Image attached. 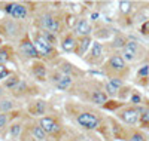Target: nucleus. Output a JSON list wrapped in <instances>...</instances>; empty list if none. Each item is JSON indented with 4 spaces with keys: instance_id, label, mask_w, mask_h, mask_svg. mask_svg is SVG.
<instances>
[{
    "instance_id": "473e14b6",
    "label": "nucleus",
    "mask_w": 149,
    "mask_h": 141,
    "mask_svg": "<svg viewBox=\"0 0 149 141\" xmlns=\"http://www.w3.org/2000/svg\"><path fill=\"white\" fill-rule=\"evenodd\" d=\"M112 85H113L115 88H118V89H121V88H124V82H122V79H119V77H110V80H109Z\"/></svg>"
},
{
    "instance_id": "f3484780",
    "label": "nucleus",
    "mask_w": 149,
    "mask_h": 141,
    "mask_svg": "<svg viewBox=\"0 0 149 141\" xmlns=\"http://www.w3.org/2000/svg\"><path fill=\"white\" fill-rule=\"evenodd\" d=\"M31 135H33V138H34L36 141H43V140L46 138V132H45V129H43L39 123L33 125V128H31Z\"/></svg>"
},
{
    "instance_id": "0eeeda50",
    "label": "nucleus",
    "mask_w": 149,
    "mask_h": 141,
    "mask_svg": "<svg viewBox=\"0 0 149 141\" xmlns=\"http://www.w3.org/2000/svg\"><path fill=\"white\" fill-rule=\"evenodd\" d=\"M52 82H54L57 89H60V91H67L72 85V82H73V79H72V76L63 74L58 70V73L55 76H52Z\"/></svg>"
},
{
    "instance_id": "20e7f679",
    "label": "nucleus",
    "mask_w": 149,
    "mask_h": 141,
    "mask_svg": "<svg viewBox=\"0 0 149 141\" xmlns=\"http://www.w3.org/2000/svg\"><path fill=\"white\" fill-rule=\"evenodd\" d=\"M76 122L85 128V129H90V131H94L97 129L98 126H100V118L97 116V114L91 113V111H84V113H79L78 118H76Z\"/></svg>"
},
{
    "instance_id": "cd10ccee",
    "label": "nucleus",
    "mask_w": 149,
    "mask_h": 141,
    "mask_svg": "<svg viewBox=\"0 0 149 141\" xmlns=\"http://www.w3.org/2000/svg\"><path fill=\"white\" fill-rule=\"evenodd\" d=\"M8 61H9V50L6 48L0 49V66H5Z\"/></svg>"
},
{
    "instance_id": "5701e85b",
    "label": "nucleus",
    "mask_w": 149,
    "mask_h": 141,
    "mask_svg": "<svg viewBox=\"0 0 149 141\" xmlns=\"http://www.w3.org/2000/svg\"><path fill=\"white\" fill-rule=\"evenodd\" d=\"M27 91H29V85L24 82V80H21L14 89H12V92H14L15 97H22V95H26Z\"/></svg>"
},
{
    "instance_id": "39448f33",
    "label": "nucleus",
    "mask_w": 149,
    "mask_h": 141,
    "mask_svg": "<svg viewBox=\"0 0 149 141\" xmlns=\"http://www.w3.org/2000/svg\"><path fill=\"white\" fill-rule=\"evenodd\" d=\"M19 50L22 52V55H26L30 59H36V61L40 59V55H39V52H37V49H36L33 40H30L29 37L21 39V42H19Z\"/></svg>"
},
{
    "instance_id": "ea45409f",
    "label": "nucleus",
    "mask_w": 149,
    "mask_h": 141,
    "mask_svg": "<svg viewBox=\"0 0 149 141\" xmlns=\"http://www.w3.org/2000/svg\"><path fill=\"white\" fill-rule=\"evenodd\" d=\"M2 89H5V88H3V86H2V88H0V97H2V95H3V91H2Z\"/></svg>"
},
{
    "instance_id": "2eb2a0df",
    "label": "nucleus",
    "mask_w": 149,
    "mask_h": 141,
    "mask_svg": "<svg viewBox=\"0 0 149 141\" xmlns=\"http://www.w3.org/2000/svg\"><path fill=\"white\" fill-rule=\"evenodd\" d=\"M29 111L33 114V116H42V114L46 113V101L43 100H37L33 102V106H29Z\"/></svg>"
},
{
    "instance_id": "412c9836",
    "label": "nucleus",
    "mask_w": 149,
    "mask_h": 141,
    "mask_svg": "<svg viewBox=\"0 0 149 141\" xmlns=\"http://www.w3.org/2000/svg\"><path fill=\"white\" fill-rule=\"evenodd\" d=\"M19 82H21L19 76H17V74H10L6 80H3V88H5V89H14Z\"/></svg>"
},
{
    "instance_id": "423d86ee",
    "label": "nucleus",
    "mask_w": 149,
    "mask_h": 141,
    "mask_svg": "<svg viewBox=\"0 0 149 141\" xmlns=\"http://www.w3.org/2000/svg\"><path fill=\"white\" fill-rule=\"evenodd\" d=\"M91 31H93V25L85 18H81L79 21H76L74 28H73V34L78 37H88L91 36Z\"/></svg>"
},
{
    "instance_id": "c756f323",
    "label": "nucleus",
    "mask_w": 149,
    "mask_h": 141,
    "mask_svg": "<svg viewBox=\"0 0 149 141\" xmlns=\"http://www.w3.org/2000/svg\"><path fill=\"white\" fill-rule=\"evenodd\" d=\"M119 6H121V12H124V14H128V12L131 10L133 3H131V2H119Z\"/></svg>"
},
{
    "instance_id": "f257e3e1",
    "label": "nucleus",
    "mask_w": 149,
    "mask_h": 141,
    "mask_svg": "<svg viewBox=\"0 0 149 141\" xmlns=\"http://www.w3.org/2000/svg\"><path fill=\"white\" fill-rule=\"evenodd\" d=\"M33 43H34V46H36V49H37V52H39L40 58H42V57H43V58H52V57L57 55L55 48L42 36V33H37V34L34 36Z\"/></svg>"
},
{
    "instance_id": "393cba45",
    "label": "nucleus",
    "mask_w": 149,
    "mask_h": 141,
    "mask_svg": "<svg viewBox=\"0 0 149 141\" xmlns=\"http://www.w3.org/2000/svg\"><path fill=\"white\" fill-rule=\"evenodd\" d=\"M40 33H42V36H43L45 39H46L49 43H51L54 48L57 46V43H58V40H57V34H54V33H49V31H45V30H42Z\"/></svg>"
},
{
    "instance_id": "f8f14e48",
    "label": "nucleus",
    "mask_w": 149,
    "mask_h": 141,
    "mask_svg": "<svg viewBox=\"0 0 149 141\" xmlns=\"http://www.w3.org/2000/svg\"><path fill=\"white\" fill-rule=\"evenodd\" d=\"M91 43H94L93 39H91V36H88V37H79V39H78V46H76V50H74V52H76L79 57H84L90 50V45Z\"/></svg>"
},
{
    "instance_id": "2f4dec72",
    "label": "nucleus",
    "mask_w": 149,
    "mask_h": 141,
    "mask_svg": "<svg viewBox=\"0 0 149 141\" xmlns=\"http://www.w3.org/2000/svg\"><path fill=\"white\" fill-rule=\"evenodd\" d=\"M9 76H10V71L5 66H0V80H6Z\"/></svg>"
},
{
    "instance_id": "4c0bfd02",
    "label": "nucleus",
    "mask_w": 149,
    "mask_h": 141,
    "mask_svg": "<svg viewBox=\"0 0 149 141\" xmlns=\"http://www.w3.org/2000/svg\"><path fill=\"white\" fill-rule=\"evenodd\" d=\"M140 31L143 33V34H148L149 33V21H146L142 27H140Z\"/></svg>"
},
{
    "instance_id": "c9c22d12",
    "label": "nucleus",
    "mask_w": 149,
    "mask_h": 141,
    "mask_svg": "<svg viewBox=\"0 0 149 141\" xmlns=\"http://www.w3.org/2000/svg\"><path fill=\"white\" fill-rule=\"evenodd\" d=\"M140 122L142 123H149V110H145L140 116Z\"/></svg>"
},
{
    "instance_id": "6e6552de",
    "label": "nucleus",
    "mask_w": 149,
    "mask_h": 141,
    "mask_svg": "<svg viewBox=\"0 0 149 141\" xmlns=\"http://www.w3.org/2000/svg\"><path fill=\"white\" fill-rule=\"evenodd\" d=\"M103 59V45L100 42H94L91 46V50L88 52V58L86 61L91 64H98Z\"/></svg>"
},
{
    "instance_id": "a19ab883",
    "label": "nucleus",
    "mask_w": 149,
    "mask_h": 141,
    "mask_svg": "<svg viewBox=\"0 0 149 141\" xmlns=\"http://www.w3.org/2000/svg\"><path fill=\"white\" fill-rule=\"evenodd\" d=\"M3 43V40H2V37H0V45H2Z\"/></svg>"
},
{
    "instance_id": "dca6fc26",
    "label": "nucleus",
    "mask_w": 149,
    "mask_h": 141,
    "mask_svg": "<svg viewBox=\"0 0 149 141\" xmlns=\"http://www.w3.org/2000/svg\"><path fill=\"white\" fill-rule=\"evenodd\" d=\"M91 102L98 104V106H104L107 102V94L102 91V89H94L91 92Z\"/></svg>"
},
{
    "instance_id": "f03ea898",
    "label": "nucleus",
    "mask_w": 149,
    "mask_h": 141,
    "mask_svg": "<svg viewBox=\"0 0 149 141\" xmlns=\"http://www.w3.org/2000/svg\"><path fill=\"white\" fill-rule=\"evenodd\" d=\"M143 111H145V109H142V107H134V106L125 107L118 113V118L127 125H136L140 120V116H142Z\"/></svg>"
},
{
    "instance_id": "a211bd4d",
    "label": "nucleus",
    "mask_w": 149,
    "mask_h": 141,
    "mask_svg": "<svg viewBox=\"0 0 149 141\" xmlns=\"http://www.w3.org/2000/svg\"><path fill=\"white\" fill-rule=\"evenodd\" d=\"M127 43H128L127 37L122 36V34H116L113 37V40H112V46H113L115 49H121V50L127 46Z\"/></svg>"
},
{
    "instance_id": "7c9ffc66",
    "label": "nucleus",
    "mask_w": 149,
    "mask_h": 141,
    "mask_svg": "<svg viewBox=\"0 0 149 141\" xmlns=\"http://www.w3.org/2000/svg\"><path fill=\"white\" fill-rule=\"evenodd\" d=\"M130 91L131 89L128 88V86H125V88H121L119 91H118V97L121 98V100H125L127 97H128V94H130Z\"/></svg>"
},
{
    "instance_id": "4be33fe9",
    "label": "nucleus",
    "mask_w": 149,
    "mask_h": 141,
    "mask_svg": "<svg viewBox=\"0 0 149 141\" xmlns=\"http://www.w3.org/2000/svg\"><path fill=\"white\" fill-rule=\"evenodd\" d=\"M60 71L63 73V74H67V76L78 74V70L74 68V66H72V64H70V62H67V61L61 62V66H60Z\"/></svg>"
},
{
    "instance_id": "aec40b11",
    "label": "nucleus",
    "mask_w": 149,
    "mask_h": 141,
    "mask_svg": "<svg viewBox=\"0 0 149 141\" xmlns=\"http://www.w3.org/2000/svg\"><path fill=\"white\" fill-rule=\"evenodd\" d=\"M21 132H22V123L21 122H14L9 126V134L14 140H18L21 137Z\"/></svg>"
},
{
    "instance_id": "a878e982",
    "label": "nucleus",
    "mask_w": 149,
    "mask_h": 141,
    "mask_svg": "<svg viewBox=\"0 0 149 141\" xmlns=\"http://www.w3.org/2000/svg\"><path fill=\"white\" fill-rule=\"evenodd\" d=\"M9 120H10L9 113H0V131L5 129V128L9 125Z\"/></svg>"
},
{
    "instance_id": "72a5a7b5",
    "label": "nucleus",
    "mask_w": 149,
    "mask_h": 141,
    "mask_svg": "<svg viewBox=\"0 0 149 141\" xmlns=\"http://www.w3.org/2000/svg\"><path fill=\"white\" fill-rule=\"evenodd\" d=\"M140 101H142V97H140L137 92H134V94L131 95V104H133L134 107H137V106L140 104Z\"/></svg>"
},
{
    "instance_id": "6ab92c4d",
    "label": "nucleus",
    "mask_w": 149,
    "mask_h": 141,
    "mask_svg": "<svg viewBox=\"0 0 149 141\" xmlns=\"http://www.w3.org/2000/svg\"><path fill=\"white\" fill-rule=\"evenodd\" d=\"M122 58L125 59V61H128V62H131V61H134V59H137V55H139V52L137 50H134V49H131V48H128V46H125L122 49Z\"/></svg>"
},
{
    "instance_id": "ddd939ff",
    "label": "nucleus",
    "mask_w": 149,
    "mask_h": 141,
    "mask_svg": "<svg viewBox=\"0 0 149 141\" xmlns=\"http://www.w3.org/2000/svg\"><path fill=\"white\" fill-rule=\"evenodd\" d=\"M76 46H78L76 36L72 34V33L66 34V37L61 40V48H63V50H66V52H73V50H76Z\"/></svg>"
},
{
    "instance_id": "9b49d317",
    "label": "nucleus",
    "mask_w": 149,
    "mask_h": 141,
    "mask_svg": "<svg viewBox=\"0 0 149 141\" xmlns=\"http://www.w3.org/2000/svg\"><path fill=\"white\" fill-rule=\"evenodd\" d=\"M31 71H33V76L37 79V80H46V74H48V70H46V66L42 62V61H34L33 66H31Z\"/></svg>"
},
{
    "instance_id": "bb28decb",
    "label": "nucleus",
    "mask_w": 149,
    "mask_h": 141,
    "mask_svg": "<svg viewBox=\"0 0 149 141\" xmlns=\"http://www.w3.org/2000/svg\"><path fill=\"white\" fill-rule=\"evenodd\" d=\"M104 91H106V94H107V95H110V97H116L119 89H118V88H115L110 82H107V83L104 85Z\"/></svg>"
},
{
    "instance_id": "f704fd0d",
    "label": "nucleus",
    "mask_w": 149,
    "mask_h": 141,
    "mask_svg": "<svg viewBox=\"0 0 149 141\" xmlns=\"http://www.w3.org/2000/svg\"><path fill=\"white\" fill-rule=\"evenodd\" d=\"M149 74V66L146 64V66H143L139 71H137V76H140V77H146V76Z\"/></svg>"
},
{
    "instance_id": "c85d7f7f",
    "label": "nucleus",
    "mask_w": 149,
    "mask_h": 141,
    "mask_svg": "<svg viewBox=\"0 0 149 141\" xmlns=\"http://www.w3.org/2000/svg\"><path fill=\"white\" fill-rule=\"evenodd\" d=\"M128 141H146V138H145V135L142 134V132H133L130 137H128Z\"/></svg>"
},
{
    "instance_id": "7ed1b4c3",
    "label": "nucleus",
    "mask_w": 149,
    "mask_h": 141,
    "mask_svg": "<svg viewBox=\"0 0 149 141\" xmlns=\"http://www.w3.org/2000/svg\"><path fill=\"white\" fill-rule=\"evenodd\" d=\"M39 24H40V28L45 30V31H49V33H54V34H58L61 31V22L57 17H54V14L51 12H46L43 14L39 19Z\"/></svg>"
},
{
    "instance_id": "1a4fd4ad",
    "label": "nucleus",
    "mask_w": 149,
    "mask_h": 141,
    "mask_svg": "<svg viewBox=\"0 0 149 141\" xmlns=\"http://www.w3.org/2000/svg\"><path fill=\"white\" fill-rule=\"evenodd\" d=\"M39 125L45 129L46 134H57V132H60V129H61L60 123H58L57 120H54L52 118H40Z\"/></svg>"
},
{
    "instance_id": "4468645a",
    "label": "nucleus",
    "mask_w": 149,
    "mask_h": 141,
    "mask_svg": "<svg viewBox=\"0 0 149 141\" xmlns=\"http://www.w3.org/2000/svg\"><path fill=\"white\" fill-rule=\"evenodd\" d=\"M10 17L14 19H26L29 17V8L26 5H22V3H15Z\"/></svg>"
},
{
    "instance_id": "e433bc0d",
    "label": "nucleus",
    "mask_w": 149,
    "mask_h": 141,
    "mask_svg": "<svg viewBox=\"0 0 149 141\" xmlns=\"http://www.w3.org/2000/svg\"><path fill=\"white\" fill-rule=\"evenodd\" d=\"M14 6H15V3H14V2L6 3V5H5V12H8V14L10 15V14H12V9H14Z\"/></svg>"
},
{
    "instance_id": "58836bf2",
    "label": "nucleus",
    "mask_w": 149,
    "mask_h": 141,
    "mask_svg": "<svg viewBox=\"0 0 149 141\" xmlns=\"http://www.w3.org/2000/svg\"><path fill=\"white\" fill-rule=\"evenodd\" d=\"M91 18H93V19H97V18H98V14H97V12H94V14L91 15Z\"/></svg>"
},
{
    "instance_id": "9d476101",
    "label": "nucleus",
    "mask_w": 149,
    "mask_h": 141,
    "mask_svg": "<svg viewBox=\"0 0 149 141\" xmlns=\"http://www.w3.org/2000/svg\"><path fill=\"white\" fill-rule=\"evenodd\" d=\"M107 66L116 73H122L127 70V64H125V59L122 58V55H112L109 58Z\"/></svg>"
},
{
    "instance_id": "b1692460",
    "label": "nucleus",
    "mask_w": 149,
    "mask_h": 141,
    "mask_svg": "<svg viewBox=\"0 0 149 141\" xmlns=\"http://www.w3.org/2000/svg\"><path fill=\"white\" fill-rule=\"evenodd\" d=\"M14 109V101L8 98H0V113H9Z\"/></svg>"
}]
</instances>
